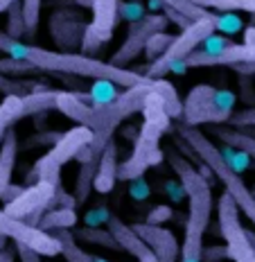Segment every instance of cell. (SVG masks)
Wrapping results in <instances>:
<instances>
[{"label":"cell","mask_w":255,"mask_h":262,"mask_svg":"<svg viewBox=\"0 0 255 262\" xmlns=\"http://www.w3.org/2000/svg\"><path fill=\"white\" fill-rule=\"evenodd\" d=\"M0 54L12 59H23L30 66H34L39 73H52V75H73V77H90V79H108L118 86L131 89L147 77L135 70L118 68V66L93 59L81 52H61V50H45V48L23 43L18 39L7 36L0 30Z\"/></svg>","instance_id":"1"},{"label":"cell","mask_w":255,"mask_h":262,"mask_svg":"<svg viewBox=\"0 0 255 262\" xmlns=\"http://www.w3.org/2000/svg\"><path fill=\"white\" fill-rule=\"evenodd\" d=\"M140 113H143V124L138 127V138L133 140L131 156L124 163H118V181L124 183L145 177L149 167L158 165L165 158L160 149V138L172 131V118L165 113L160 95L151 89V79Z\"/></svg>","instance_id":"2"},{"label":"cell","mask_w":255,"mask_h":262,"mask_svg":"<svg viewBox=\"0 0 255 262\" xmlns=\"http://www.w3.org/2000/svg\"><path fill=\"white\" fill-rule=\"evenodd\" d=\"M176 131H178V136L190 145V149L199 156V161L213 172V177L221 181L224 192L235 201L237 208L248 217V222L255 224V194L248 190V185L242 181L240 172H235L228 163L221 158L219 147H217L199 127H190V124L178 122Z\"/></svg>","instance_id":"3"},{"label":"cell","mask_w":255,"mask_h":262,"mask_svg":"<svg viewBox=\"0 0 255 262\" xmlns=\"http://www.w3.org/2000/svg\"><path fill=\"white\" fill-rule=\"evenodd\" d=\"M237 95L228 89H215L210 84H197L188 93L183 102L181 122L190 127H201V124H224L228 122L235 111Z\"/></svg>","instance_id":"4"},{"label":"cell","mask_w":255,"mask_h":262,"mask_svg":"<svg viewBox=\"0 0 255 262\" xmlns=\"http://www.w3.org/2000/svg\"><path fill=\"white\" fill-rule=\"evenodd\" d=\"M90 140H93V131L81 127V124H75L73 129L63 131V136L50 147V151H48L45 156H41L39 161L32 165L27 183L48 181V183H52L54 188H57V185H63L61 183V167L66 165V163L75 161V156L79 154V149H84Z\"/></svg>","instance_id":"5"},{"label":"cell","mask_w":255,"mask_h":262,"mask_svg":"<svg viewBox=\"0 0 255 262\" xmlns=\"http://www.w3.org/2000/svg\"><path fill=\"white\" fill-rule=\"evenodd\" d=\"M213 32H217L215 30L213 12H210L208 16H203V18L192 20L186 30H181L174 39H172V43L167 46V50L163 52L156 61H151L147 66L145 77H147V79H163L165 75H170L172 66L178 63V61H183L188 54H192L203 43L205 36H210Z\"/></svg>","instance_id":"6"},{"label":"cell","mask_w":255,"mask_h":262,"mask_svg":"<svg viewBox=\"0 0 255 262\" xmlns=\"http://www.w3.org/2000/svg\"><path fill=\"white\" fill-rule=\"evenodd\" d=\"M190 210L186 215V233H183V244L178 247V262H203V235L208 231L210 212H213V190L205 188L199 192L190 194Z\"/></svg>","instance_id":"7"},{"label":"cell","mask_w":255,"mask_h":262,"mask_svg":"<svg viewBox=\"0 0 255 262\" xmlns=\"http://www.w3.org/2000/svg\"><path fill=\"white\" fill-rule=\"evenodd\" d=\"M217 215H219V235L226 239V249H228V260L255 262V251L251 247V239H248L246 228L240 222V208L226 192L219 196Z\"/></svg>","instance_id":"8"},{"label":"cell","mask_w":255,"mask_h":262,"mask_svg":"<svg viewBox=\"0 0 255 262\" xmlns=\"http://www.w3.org/2000/svg\"><path fill=\"white\" fill-rule=\"evenodd\" d=\"M118 3L120 0H95L93 3V20L86 23L84 36H81V54H93L104 48L108 41L113 39V32H115L118 23H120V16H118Z\"/></svg>","instance_id":"9"},{"label":"cell","mask_w":255,"mask_h":262,"mask_svg":"<svg viewBox=\"0 0 255 262\" xmlns=\"http://www.w3.org/2000/svg\"><path fill=\"white\" fill-rule=\"evenodd\" d=\"M0 233L14 244H25V247L34 249L43 258H52V255L61 253V244L52 233H45L36 226H30L23 220H14L7 212L0 208Z\"/></svg>","instance_id":"10"},{"label":"cell","mask_w":255,"mask_h":262,"mask_svg":"<svg viewBox=\"0 0 255 262\" xmlns=\"http://www.w3.org/2000/svg\"><path fill=\"white\" fill-rule=\"evenodd\" d=\"M165 27H167L165 14H158V12L145 14L138 23L129 25V32H127V36H124L122 46L115 50V54L111 57L108 63L118 66V68H127V63L133 61V59L145 50V43L149 41V36L156 34V32H165Z\"/></svg>","instance_id":"11"},{"label":"cell","mask_w":255,"mask_h":262,"mask_svg":"<svg viewBox=\"0 0 255 262\" xmlns=\"http://www.w3.org/2000/svg\"><path fill=\"white\" fill-rule=\"evenodd\" d=\"M86 30V18L73 7H57L50 14V34L61 52H73L81 43Z\"/></svg>","instance_id":"12"},{"label":"cell","mask_w":255,"mask_h":262,"mask_svg":"<svg viewBox=\"0 0 255 262\" xmlns=\"http://www.w3.org/2000/svg\"><path fill=\"white\" fill-rule=\"evenodd\" d=\"M54 194V185L48 181H36L30 188H25L23 192L16 196L14 201L5 204V212L14 220H25L27 215H32L34 210H50V199Z\"/></svg>","instance_id":"13"},{"label":"cell","mask_w":255,"mask_h":262,"mask_svg":"<svg viewBox=\"0 0 255 262\" xmlns=\"http://www.w3.org/2000/svg\"><path fill=\"white\" fill-rule=\"evenodd\" d=\"M135 233L145 239V244L151 249L158 262H178V239L165 226H154V224H133Z\"/></svg>","instance_id":"14"},{"label":"cell","mask_w":255,"mask_h":262,"mask_svg":"<svg viewBox=\"0 0 255 262\" xmlns=\"http://www.w3.org/2000/svg\"><path fill=\"white\" fill-rule=\"evenodd\" d=\"M108 226V233L113 235V239L118 242V247L120 251H127V253H131L138 262H158L156 260V255L151 253V249L145 244V239L135 233L133 226H129V224H124L120 217L111 215L106 222Z\"/></svg>","instance_id":"15"},{"label":"cell","mask_w":255,"mask_h":262,"mask_svg":"<svg viewBox=\"0 0 255 262\" xmlns=\"http://www.w3.org/2000/svg\"><path fill=\"white\" fill-rule=\"evenodd\" d=\"M242 61H251V52L244 43H230L228 48L219 52H203V50H194L192 54H188L183 59L186 68H210V66H235Z\"/></svg>","instance_id":"16"},{"label":"cell","mask_w":255,"mask_h":262,"mask_svg":"<svg viewBox=\"0 0 255 262\" xmlns=\"http://www.w3.org/2000/svg\"><path fill=\"white\" fill-rule=\"evenodd\" d=\"M163 154H165V158L170 161L172 170H174V174H176V181L183 185V190H186L188 196L199 192V190L210 188V183L201 177V172H199L183 154H178L176 149H167V151L163 149Z\"/></svg>","instance_id":"17"},{"label":"cell","mask_w":255,"mask_h":262,"mask_svg":"<svg viewBox=\"0 0 255 262\" xmlns=\"http://www.w3.org/2000/svg\"><path fill=\"white\" fill-rule=\"evenodd\" d=\"M115 183H118V145H115V138H113V140H108L100 161H97L93 190L100 194H108L115 188Z\"/></svg>","instance_id":"18"},{"label":"cell","mask_w":255,"mask_h":262,"mask_svg":"<svg viewBox=\"0 0 255 262\" xmlns=\"http://www.w3.org/2000/svg\"><path fill=\"white\" fill-rule=\"evenodd\" d=\"M57 93L59 91H50V89H43V86H36L32 93L23 95L20 97V120L52 111L54 104H57Z\"/></svg>","instance_id":"19"},{"label":"cell","mask_w":255,"mask_h":262,"mask_svg":"<svg viewBox=\"0 0 255 262\" xmlns=\"http://www.w3.org/2000/svg\"><path fill=\"white\" fill-rule=\"evenodd\" d=\"M16 156H18V136L14 129H9L0 143V190L12 183Z\"/></svg>","instance_id":"20"},{"label":"cell","mask_w":255,"mask_h":262,"mask_svg":"<svg viewBox=\"0 0 255 262\" xmlns=\"http://www.w3.org/2000/svg\"><path fill=\"white\" fill-rule=\"evenodd\" d=\"M213 134L224 145L235 147V149L244 151V154L251 158V161H255V136L253 134H248V131H242V129H233V127H221V124H215Z\"/></svg>","instance_id":"21"},{"label":"cell","mask_w":255,"mask_h":262,"mask_svg":"<svg viewBox=\"0 0 255 262\" xmlns=\"http://www.w3.org/2000/svg\"><path fill=\"white\" fill-rule=\"evenodd\" d=\"M75 224H77V212H75V208H50L41 217L39 228L45 233L70 231V228H75Z\"/></svg>","instance_id":"22"},{"label":"cell","mask_w":255,"mask_h":262,"mask_svg":"<svg viewBox=\"0 0 255 262\" xmlns=\"http://www.w3.org/2000/svg\"><path fill=\"white\" fill-rule=\"evenodd\" d=\"M151 89L160 95L167 116H170L172 120H181V116H183V102H181V97H178V93H176L174 86L163 77V79H151Z\"/></svg>","instance_id":"23"},{"label":"cell","mask_w":255,"mask_h":262,"mask_svg":"<svg viewBox=\"0 0 255 262\" xmlns=\"http://www.w3.org/2000/svg\"><path fill=\"white\" fill-rule=\"evenodd\" d=\"M95 172H97V161L81 163V167L77 172V179H75V192H73V196L77 199V204H86V201H88L90 192H93Z\"/></svg>","instance_id":"24"},{"label":"cell","mask_w":255,"mask_h":262,"mask_svg":"<svg viewBox=\"0 0 255 262\" xmlns=\"http://www.w3.org/2000/svg\"><path fill=\"white\" fill-rule=\"evenodd\" d=\"M122 91H118V84L108 79H93V86L88 91V104L90 106H104L111 104Z\"/></svg>","instance_id":"25"},{"label":"cell","mask_w":255,"mask_h":262,"mask_svg":"<svg viewBox=\"0 0 255 262\" xmlns=\"http://www.w3.org/2000/svg\"><path fill=\"white\" fill-rule=\"evenodd\" d=\"M52 235L61 244V255L66 258V262H90V255L75 242L73 231H52Z\"/></svg>","instance_id":"26"},{"label":"cell","mask_w":255,"mask_h":262,"mask_svg":"<svg viewBox=\"0 0 255 262\" xmlns=\"http://www.w3.org/2000/svg\"><path fill=\"white\" fill-rule=\"evenodd\" d=\"M20 120V97L7 95L0 102V143H3L5 134Z\"/></svg>","instance_id":"27"},{"label":"cell","mask_w":255,"mask_h":262,"mask_svg":"<svg viewBox=\"0 0 255 262\" xmlns=\"http://www.w3.org/2000/svg\"><path fill=\"white\" fill-rule=\"evenodd\" d=\"M192 3L215 12H248L255 16V0H192Z\"/></svg>","instance_id":"28"},{"label":"cell","mask_w":255,"mask_h":262,"mask_svg":"<svg viewBox=\"0 0 255 262\" xmlns=\"http://www.w3.org/2000/svg\"><path fill=\"white\" fill-rule=\"evenodd\" d=\"M73 235H77L79 239H84V242H90V244H100V247H106V249H113V251H120L118 247V242L113 239V235L108 231H102V228H79V231H75Z\"/></svg>","instance_id":"29"},{"label":"cell","mask_w":255,"mask_h":262,"mask_svg":"<svg viewBox=\"0 0 255 262\" xmlns=\"http://www.w3.org/2000/svg\"><path fill=\"white\" fill-rule=\"evenodd\" d=\"M7 36L12 39H23L25 36V18H23V7H20V0H16L14 5H9L7 9Z\"/></svg>","instance_id":"30"},{"label":"cell","mask_w":255,"mask_h":262,"mask_svg":"<svg viewBox=\"0 0 255 262\" xmlns=\"http://www.w3.org/2000/svg\"><path fill=\"white\" fill-rule=\"evenodd\" d=\"M36 81H27V79H16V77H5L0 75V93L5 97L7 95H16V97H23L27 93H32L36 89Z\"/></svg>","instance_id":"31"},{"label":"cell","mask_w":255,"mask_h":262,"mask_svg":"<svg viewBox=\"0 0 255 262\" xmlns=\"http://www.w3.org/2000/svg\"><path fill=\"white\" fill-rule=\"evenodd\" d=\"M172 39H174V34H167V32H156V34L149 36V41L145 43V57H147V61H156V59L160 57L163 52L167 50V46L172 43Z\"/></svg>","instance_id":"32"},{"label":"cell","mask_w":255,"mask_h":262,"mask_svg":"<svg viewBox=\"0 0 255 262\" xmlns=\"http://www.w3.org/2000/svg\"><path fill=\"white\" fill-rule=\"evenodd\" d=\"M32 73H39V70L27 61H23V59H12V57L0 54V75H5V77H16V75H32Z\"/></svg>","instance_id":"33"},{"label":"cell","mask_w":255,"mask_h":262,"mask_svg":"<svg viewBox=\"0 0 255 262\" xmlns=\"http://www.w3.org/2000/svg\"><path fill=\"white\" fill-rule=\"evenodd\" d=\"M163 7H170V9H176L178 14H183L186 18L190 20H197V18H203V16H208L210 12L203 7H199V5H194L192 0H160Z\"/></svg>","instance_id":"34"},{"label":"cell","mask_w":255,"mask_h":262,"mask_svg":"<svg viewBox=\"0 0 255 262\" xmlns=\"http://www.w3.org/2000/svg\"><path fill=\"white\" fill-rule=\"evenodd\" d=\"M213 18H215V30L224 32V36L237 34V32L244 27L237 12H219V14H213Z\"/></svg>","instance_id":"35"},{"label":"cell","mask_w":255,"mask_h":262,"mask_svg":"<svg viewBox=\"0 0 255 262\" xmlns=\"http://www.w3.org/2000/svg\"><path fill=\"white\" fill-rule=\"evenodd\" d=\"M219 154H221V158H224V161L228 163V165H230L235 172H244L248 165H251V158L244 154V151L235 149V147H230V145H224V147H221Z\"/></svg>","instance_id":"36"},{"label":"cell","mask_w":255,"mask_h":262,"mask_svg":"<svg viewBox=\"0 0 255 262\" xmlns=\"http://www.w3.org/2000/svg\"><path fill=\"white\" fill-rule=\"evenodd\" d=\"M147 14L145 12V5L138 3V0H133V3H118V16H120V20H127L129 25L138 23L143 16Z\"/></svg>","instance_id":"37"},{"label":"cell","mask_w":255,"mask_h":262,"mask_svg":"<svg viewBox=\"0 0 255 262\" xmlns=\"http://www.w3.org/2000/svg\"><path fill=\"white\" fill-rule=\"evenodd\" d=\"M174 215H176V212H174V208H172L170 204H158V206H154V208L149 210V215H147V220H145V224L163 226V222H170Z\"/></svg>","instance_id":"38"},{"label":"cell","mask_w":255,"mask_h":262,"mask_svg":"<svg viewBox=\"0 0 255 262\" xmlns=\"http://www.w3.org/2000/svg\"><path fill=\"white\" fill-rule=\"evenodd\" d=\"M230 127L233 129H253L255 127V108H244L230 116Z\"/></svg>","instance_id":"39"},{"label":"cell","mask_w":255,"mask_h":262,"mask_svg":"<svg viewBox=\"0 0 255 262\" xmlns=\"http://www.w3.org/2000/svg\"><path fill=\"white\" fill-rule=\"evenodd\" d=\"M230 46V39L228 36H224V34H210V36H205L203 43L199 46V50H203V52H219V50H224V48H228Z\"/></svg>","instance_id":"40"},{"label":"cell","mask_w":255,"mask_h":262,"mask_svg":"<svg viewBox=\"0 0 255 262\" xmlns=\"http://www.w3.org/2000/svg\"><path fill=\"white\" fill-rule=\"evenodd\" d=\"M149 194H151L149 183L145 181L143 177H138V179H133V181H129V196H131L133 201H147Z\"/></svg>","instance_id":"41"},{"label":"cell","mask_w":255,"mask_h":262,"mask_svg":"<svg viewBox=\"0 0 255 262\" xmlns=\"http://www.w3.org/2000/svg\"><path fill=\"white\" fill-rule=\"evenodd\" d=\"M163 192L167 194V199L172 201V204H183V201L188 199V194H186V190H183V185L174 181V179H170V181H165L163 183Z\"/></svg>","instance_id":"42"},{"label":"cell","mask_w":255,"mask_h":262,"mask_svg":"<svg viewBox=\"0 0 255 262\" xmlns=\"http://www.w3.org/2000/svg\"><path fill=\"white\" fill-rule=\"evenodd\" d=\"M108 217H111V212H108L106 206H97V208L86 212L84 222H86V226H90V228H100V224H106Z\"/></svg>","instance_id":"43"},{"label":"cell","mask_w":255,"mask_h":262,"mask_svg":"<svg viewBox=\"0 0 255 262\" xmlns=\"http://www.w3.org/2000/svg\"><path fill=\"white\" fill-rule=\"evenodd\" d=\"M226 258H228V249H226V244H224V247L215 244V247H208V249L203 247V253H201L203 262H221Z\"/></svg>","instance_id":"44"},{"label":"cell","mask_w":255,"mask_h":262,"mask_svg":"<svg viewBox=\"0 0 255 262\" xmlns=\"http://www.w3.org/2000/svg\"><path fill=\"white\" fill-rule=\"evenodd\" d=\"M14 249H16V255L20 258V262H43V255L36 253L34 249L25 247V244H14Z\"/></svg>","instance_id":"45"},{"label":"cell","mask_w":255,"mask_h":262,"mask_svg":"<svg viewBox=\"0 0 255 262\" xmlns=\"http://www.w3.org/2000/svg\"><path fill=\"white\" fill-rule=\"evenodd\" d=\"M163 14H165V18H167V23H174L178 30H186V27L192 23L190 18H186L183 14H178L176 9H170V7H163Z\"/></svg>","instance_id":"46"},{"label":"cell","mask_w":255,"mask_h":262,"mask_svg":"<svg viewBox=\"0 0 255 262\" xmlns=\"http://www.w3.org/2000/svg\"><path fill=\"white\" fill-rule=\"evenodd\" d=\"M25 190V185H16V183H9L5 185L3 190H0V199H3V204H9V201H14L16 196Z\"/></svg>","instance_id":"47"},{"label":"cell","mask_w":255,"mask_h":262,"mask_svg":"<svg viewBox=\"0 0 255 262\" xmlns=\"http://www.w3.org/2000/svg\"><path fill=\"white\" fill-rule=\"evenodd\" d=\"M63 134H57V131H43V134L34 136V138H30V145H48V143H57L59 138H61Z\"/></svg>","instance_id":"48"},{"label":"cell","mask_w":255,"mask_h":262,"mask_svg":"<svg viewBox=\"0 0 255 262\" xmlns=\"http://www.w3.org/2000/svg\"><path fill=\"white\" fill-rule=\"evenodd\" d=\"M244 46L248 48V52H251V61L255 63V25H248L246 30H244Z\"/></svg>","instance_id":"49"},{"label":"cell","mask_w":255,"mask_h":262,"mask_svg":"<svg viewBox=\"0 0 255 262\" xmlns=\"http://www.w3.org/2000/svg\"><path fill=\"white\" fill-rule=\"evenodd\" d=\"M63 3H68V5H75V7H81V9H90L93 7V3L95 0H54V7H63ZM66 5V7H68Z\"/></svg>","instance_id":"50"},{"label":"cell","mask_w":255,"mask_h":262,"mask_svg":"<svg viewBox=\"0 0 255 262\" xmlns=\"http://www.w3.org/2000/svg\"><path fill=\"white\" fill-rule=\"evenodd\" d=\"M16 260V249L14 247H5L0 251V262H14Z\"/></svg>","instance_id":"51"},{"label":"cell","mask_w":255,"mask_h":262,"mask_svg":"<svg viewBox=\"0 0 255 262\" xmlns=\"http://www.w3.org/2000/svg\"><path fill=\"white\" fill-rule=\"evenodd\" d=\"M16 3V0H0V14H3V12H7V9H9V5H14Z\"/></svg>","instance_id":"52"},{"label":"cell","mask_w":255,"mask_h":262,"mask_svg":"<svg viewBox=\"0 0 255 262\" xmlns=\"http://www.w3.org/2000/svg\"><path fill=\"white\" fill-rule=\"evenodd\" d=\"M246 235H248V239H251V247H253V251H255V233H253V231H246Z\"/></svg>","instance_id":"53"},{"label":"cell","mask_w":255,"mask_h":262,"mask_svg":"<svg viewBox=\"0 0 255 262\" xmlns=\"http://www.w3.org/2000/svg\"><path fill=\"white\" fill-rule=\"evenodd\" d=\"M5 247H7V237H5L3 233H0V251H3Z\"/></svg>","instance_id":"54"},{"label":"cell","mask_w":255,"mask_h":262,"mask_svg":"<svg viewBox=\"0 0 255 262\" xmlns=\"http://www.w3.org/2000/svg\"><path fill=\"white\" fill-rule=\"evenodd\" d=\"M90 262H108V260H104V258H97V255H90Z\"/></svg>","instance_id":"55"},{"label":"cell","mask_w":255,"mask_h":262,"mask_svg":"<svg viewBox=\"0 0 255 262\" xmlns=\"http://www.w3.org/2000/svg\"><path fill=\"white\" fill-rule=\"evenodd\" d=\"M253 194H255V192H253Z\"/></svg>","instance_id":"56"}]
</instances>
